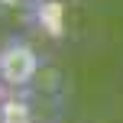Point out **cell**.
I'll use <instances>...</instances> for the list:
<instances>
[{"mask_svg":"<svg viewBox=\"0 0 123 123\" xmlns=\"http://www.w3.org/2000/svg\"><path fill=\"white\" fill-rule=\"evenodd\" d=\"M39 71V55L26 39H6L0 45V81L6 87H26Z\"/></svg>","mask_w":123,"mask_h":123,"instance_id":"1","label":"cell"},{"mask_svg":"<svg viewBox=\"0 0 123 123\" xmlns=\"http://www.w3.org/2000/svg\"><path fill=\"white\" fill-rule=\"evenodd\" d=\"M3 91H6V84H3V81H0V100H3Z\"/></svg>","mask_w":123,"mask_h":123,"instance_id":"2","label":"cell"}]
</instances>
